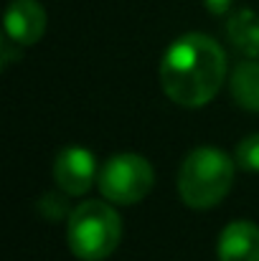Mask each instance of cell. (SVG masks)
Returning a JSON list of instances; mask_svg holds the SVG:
<instances>
[{
	"mask_svg": "<svg viewBox=\"0 0 259 261\" xmlns=\"http://www.w3.org/2000/svg\"><path fill=\"white\" fill-rule=\"evenodd\" d=\"M66 239L74 256L82 261H102L117 249L122 239V221L109 203L84 200L69 213Z\"/></svg>",
	"mask_w": 259,
	"mask_h": 261,
	"instance_id": "3",
	"label": "cell"
},
{
	"mask_svg": "<svg viewBox=\"0 0 259 261\" xmlns=\"http://www.w3.org/2000/svg\"><path fill=\"white\" fill-rule=\"evenodd\" d=\"M234 182V160L216 147H196L178 173V195L191 208L221 203Z\"/></svg>",
	"mask_w": 259,
	"mask_h": 261,
	"instance_id": "2",
	"label": "cell"
},
{
	"mask_svg": "<svg viewBox=\"0 0 259 261\" xmlns=\"http://www.w3.org/2000/svg\"><path fill=\"white\" fill-rule=\"evenodd\" d=\"M219 261H259V226L249 221L229 223L216 246Z\"/></svg>",
	"mask_w": 259,
	"mask_h": 261,
	"instance_id": "7",
	"label": "cell"
},
{
	"mask_svg": "<svg viewBox=\"0 0 259 261\" xmlns=\"http://www.w3.org/2000/svg\"><path fill=\"white\" fill-rule=\"evenodd\" d=\"M226 76L221 46L203 33H185L173 41L160 61V87L175 104L201 107L211 101Z\"/></svg>",
	"mask_w": 259,
	"mask_h": 261,
	"instance_id": "1",
	"label": "cell"
},
{
	"mask_svg": "<svg viewBox=\"0 0 259 261\" xmlns=\"http://www.w3.org/2000/svg\"><path fill=\"white\" fill-rule=\"evenodd\" d=\"M38 211L49 218V221H59L69 213V205H66V198H61L59 193H46L38 203Z\"/></svg>",
	"mask_w": 259,
	"mask_h": 261,
	"instance_id": "11",
	"label": "cell"
},
{
	"mask_svg": "<svg viewBox=\"0 0 259 261\" xmlns=\"http://www.w3.org/2000/svg\"><path fill=\"white\" fill-rule=\"evenodd\" d=\"M206 3V8L214 13V15H224V13H229V8H231V0H203Z\"/></svg>",
	"mask_w": 259,
	"mask_h": 261,
	"instance_id": "12",
	"label": "cell"
},
{
	"mask_svg": "<svg viewBox=\"0 0 259 261\" xmlns=\"http://www.w3.org/2000/svg\"><path fill=\"white\" fill-rule=\"evenodd\" d=\"M226 31H229V38L231 43L249 59H257L259 56V15L249 8H242L237 10L229 23H226Z\"/></svg>",
	"mask_w": 259,
	"mask_h": 261,
	"instance_id": "8",
	"label": "cell"
},
{
	"mask_svg": "<svg viewBox=\"0 0 259 261\" xmlns=\"http://www.w3.org/2000/svg\"><path fill=\"white\" fill-rule=\"evenodd\" d=\"M97 177V160L84 147H66L54 160V180L66 195H84Z\"/></svg>",
	"mask_w": 259,
	"mask_h": 261,
	"instance_id": "5",
	"label": "cell"
},
{
	"mask_svg": "<svg viewBox=\"0 0 259 261\" xmlns=\"http://www.w3.org/2000/svg\"><path fill=\"white\" fill-rule=\"evenodd\" d=\"M237 165L249 173H259V132L244 137L237 145Z\"/></svg>",
	"mask_w": 259,
	"mask_h": 261,
	"instance_id": "10",
	"label": "cell"
},
{
	"mask_svg": "<svg viewBox=\"0 0 259 261\" xmlns=\"http://www.w3.org/2000/svg\"><path fill=\"white\" fill-rule=\"evenodd\" d=\"M231 94L239 107L259 112V61H244L231 74Z\"/></svg>",
	"mask_w": 259,
	"mask_h": 261,
	"instance_id": "9",
	"label": "cell"
},
{
	"mask_svg": "<svg viewBox=\"0 0 259 261\" xmlns=\"http://www.w3.org/2000/svg\"><path fill=\"white\" fill-rule=\"evenodd\" d=\"M97 182L104 200L132 205V203H140L150 193L155 182V173L145 158L135 152H120V155H112L102 165Z\"/></svg>",
	"mask_w": 259,
	"mask_h": 261,
	"instance_id": "4",
	"label": "cell"
},
{
	"mask_svg": "<svg viewBox=\"0 0 259 261\" xmlns=\"http://www.w3.org/2000/svg\"><path fill=\"white\" fill-rule=\"evenodd\" d=\"M46 31V10L38 0H13L5 10V36L18 46L36 43Z\"/></svg>",
	"mask_w": 259,
	"mask_h": 261,
	"instance_id": "6",
	"label": "cell"
}]
</instances>
